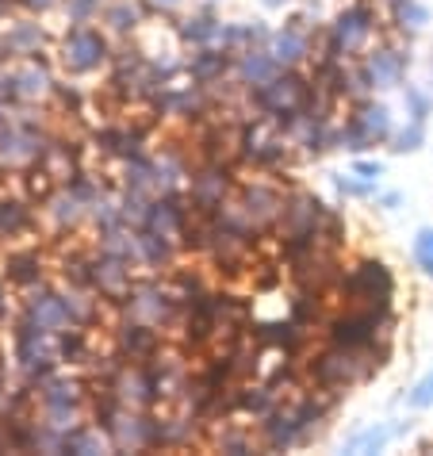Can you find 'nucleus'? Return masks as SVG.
I'll return each mask as SVG.
<instances>
[{"label": "nucleus", "mask_w": 433, "mask_h": 456, "mask_svg": "<svg viewBox=\"0 0 433 456\" xmlns=\"http://www.w3.org/2000/svg\"><path fill=\"white\" fill-rule=\"evenodd\" d=\"M346 291L356 299L368 303V311L376 314H388V299H391V273L384 269L380 261H364L349 281H346Z\"/></svg>", "instance_id": "nucleus-1"}, {"label": "nucleus", "mask_w": 433, "mask_h": 456, "mask_svg": "<svg viewBox=\"0 0 433 456\" xmlns=\"http://www.w3.org/2000/svg\"><path fill=\"white\" fill-rule=\"evenodd\" d=\"M384 319V314L376 311H364V314H341V319H334V326H330V338L338 341L341 349H368L376 338V322Z\"/></svg>", "instance_id": "nucleus-2"}, {"label": "nucleus", "mask_w": 433, "mask_h": 456, "mask_svg": "<svg viewBox=\"0 0 433 456\" xmlns=\"http://www.w3.org/2000/svg\"><path fill=\"white\" fill-rule=\"evenodd\" d=\"M368 20H372V16H368V8H353V12H346V16L338 20V28H334V46H338V50H341V46L353 50L368 31H372V23H368Z\"/></svg>", "instance_id": "nucleus-3"}, {"label": "nucleus", "mask_w": 433, "mask_h": 456, "mask_svg": "<svg viewBox=\"0 0 433 456\" xmlns=\"http://www.w3.org/2000/svg\"><path fill=\"white\" fill-rule=\"evenodd\" d=\"M303 50H307V46H303V39L296 31H288V35H280V39H276V58L280 61H296V58H303Z\"/></svg>", "instance_id": "nucleus-4"}, {"label": "nucleus", "mask_w": 433, "mask_h": 456, "mask_svg": "<svg viewBox=\"0 0 433 456\" xmlns=\"http://www.w3.org/2000/svg\"><path fill=\"white\" fill-rule=\"evenodd\" d=\"M399 69H403V61L391 58V54H376L372 58V77L376 81H395L399 77Z\"/></svg>", "instance_id": "nucleus-5"}, {"label": "nucleus", "mask_w": 433, "mask_h": 456, "mask_svg": "<svg viewBox=\"0 0 433 456\" xmlns=\"http://www.w3.org/2000/svg\"><path fill=\"white\" fill-rule=\"evenodd\" d=\"M241 69H246V77H253V81H261V77H269V73H273V58H265V54H257V58H246V66H241Z\"/></svg>", "instance_id": "nucleus-6"}, {"label": "nucleus", "mask_w": 433, "mask_h": 456, "mask_svg": "<svg viewBox=\"0 0 433 456\" xmlns=\"http://www.w3.org/2000/svg\"><path fill=\"white\" fill-rule=\"evenodd\" d=\"M429 403H433V372L414 387V395H411V407H429Z\"/></svg>", "instance_id": "nucleus-7"}, {"label": "nucleus", "mask_w": 433, "mask_h": 456, "mask_svg": "<svg viewBox=\"0 0 433 456\" xmlns=\"http://www.w3.org/2000/svg\"><path fill=\"white\" fill-rule=\"evenodd\" d=\"M399 20H403V23H411V28H422V23H426V12L406 0V4H399Z\"/></svg>", "instance_id": "nucleus-8"}, {"label": "nucleus", "mask_w": 433, "mask_h": 456, "mask_svg": "<svg viewBox=\"0 0 433 456\" xmlns=\"http://www.w3.org/2000/svg\"><path fill=\"white\" fill-rule=\"evenodd\" d=\"M414 253H418V261H433V231H422V234H418Z\"/></svg>", "instance_id": "nucleus-9"}, {"label": "nucleus", "mask_w": 433, "mask_h": 456, "mask_svg": "<svg viewBox=\"0 0 433 456\" xmlns=\"http://www.w3.org/2000/svg\"><path fill=\"white\" fill-rule=\"evenodd\" d=\"M391 434L388 429H372V434H364V437H356V449H380L388 441Z\"/></svg>", "instance_id": "nucleus-10"}, {"label": "nucleus", "mask_w": 433, "mask_h": 456, "mask_svg": "<svg viewBox=\"0 0 433 456\" xmlns=\"http://www.w3.org/2000/svg\"><path fill=\"white\" fill-rule=\"evenodd\" d=\"M418 142H422V123H414L411 131H406V134L399 138V146H395V150H414Z\"/></svg>", "instance_id": "nucleus-11"}, {"label": "nucleus", "mask_w": 433, "mask_h": 456, "mask_svg": "<svg viewBox=\"0 0 433 456\" xmlns=\"http://www.w3.org/2000/svg\"><path fill=\"white\" fill-rule=\"evenodd\" d=\"M356 173H361V176H380V166H372V161H361Z\"/></svg>", "instance_id": "nucleus-12"}, {"label": "nucleus", "mask_w": 433, "mask_h": 456, "mask_svg": "<svg viewBox=\"0 0 433 456\" xmlns=\"http://www.w3.org/2000/svg\"><path fill=\"white\" fill-rule=\"evenodd\" d=\"M422 265H426V273H429V276H433V261H422Z\"/></svg>", "instance_id": "nucleus-13"}]
</instances>
